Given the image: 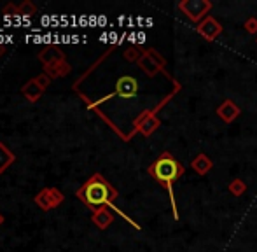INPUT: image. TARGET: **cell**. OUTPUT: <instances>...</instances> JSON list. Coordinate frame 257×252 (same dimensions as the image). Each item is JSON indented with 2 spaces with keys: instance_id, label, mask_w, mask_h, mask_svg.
<instances>
[{
  "instance_id": "6da1fadb",
  "label": "cell",
  "mask_w": 257,
  "mask_h": 252,
  "mask_svg": "<svg viewBox=\"0 0 257 252\" xmlns=\"http://www.w3.org/2000/svg\"><path fill=\"white\" fill-rule=\"evenodd\" d=\"M75 196H77L86 207L95 212L96 208H102V207L110 208L112 205H114L115 198L119 196V193L102 174H95L75 191Z\"/></svg>"
},
{
  "instance_id": "7a4b0ae2",
  "label": "cell",
  "mask_w": 257,
  "mask_h": 252,
  "mask_svg": "<svg viewBox=\"0 0 257 252\" xmlns=\"http://www.w3.org/2000/svg\"><path fill=\"white\" fill-rule=\"evenodd\" d=\"M149 175L154 179L158 184H161L163 188L168 191L170 194V201H172V210H173V217L179 219V212H177V203H175V196H173V182H177L180 177L184 175L186 168L179 163V161L173 158V154L170 153H161V156L147 168Z\"/></svg>"
},
{
  "instance_id": "3957f363",
  "label": "cell",
  "mask_w": 257,
  "mask_h": 252,
  "mask_svg": "<svg viewBox=\"0 0 257 252\" xmlns=\"http://www.w3.org/2000/svg\"><path fill=\"white\" fill-rule=\"evenodd\" d=\"M210 7H212V2L208 0H182L179 2V9L186 13V16L194 23H198L208 13Z\"/></svg>"
},
{
  "instance_id": "277c9868",
  "label": "cell",
  "mask_w": 257,
  "mask_h": 252,
  "mask_svg": "<svg viewBox=\"0 0 257 252\" xmlns=\"http://www.w3.org/2000/svg\"><path fill=\"white\" fill-rule=\"evenodd\" d=\"M137 93H139V81L133 75H122L115 82L114 93L110 96H107V98H114V96H117V98H133Z\"/></svg>"
},
{
  "instance_id": "5b68a950",
  "label": "cell",
  "mask_w": 257,
  "mask_h": 252,
  "mask_svg": "<svg viewBox=\"0 0 257 252\" xmlns=\"http://www.w3.org/2000/svg\"><path fill=\"white\" fill-rule=\"evenodd\" d=\"M156 110H158V109L146 110V112L140 114V116L135 119V123H133V124H135V130H139L142 135H146V137L153 135L156 130L159 128V124H161V121L156 117Z\"/></svg>"
},
{
  "instance_id": "8992f818",
  "label": "cell",
  "mask_w": 257,
  "mask_h": 252,
  "mask_svg": "<svg viewBox=\"0 0 257 252\" xmlns=\"http://www.w3.org/2000/svg\"><path fill=\"white\" fill-rule=\"evenodd\" d=\"M196 32L208 42H213L220 34H222V25L212 16H206L200 25H198Z\"/></svg>"
},
{
  "instance_id": "52a82bcc",
  "label": "cell",
  "mask_w": 257,
  "mask_h": 252,
  "mask_svg": "<svg viewBox=\"0 0 257 252\" xmlns=\"http://www.w3.org/2000/svg\"><path fill=\"white\" fill-rule=\"evenodd\" d=\"M240 107L233 102V100H224L219 107H217V116L224 121V123H233L238 116H240Z\"/></svg>"
},
{
  "instance_id": "ba28073f",
  "label": "cell",
  "mask_w": 257,
  "mask_h": 252,
  "mask_svg": "<svg viewBox=\"0 0 257 252\" xmlns=\"http://www.w3.org/2000/svg\"><path fill=\"white\" fill-rule=\"evenodd\" d=\"M39 60H41L44 67H48V65H56L65 60V53L61 51L58 46H48V48H44L39 53Z\"/></svg>"
},
{
  "instance_id": "9c48e42d",
  "label": "cell",
  "mask_w": 257,
  "mask_h": 252,
  "mask_svg": "<svg viewBox=\"0 0 257 252\" xmlns=\"http://www.w3.org/2000/svg\"><path fill=\"white\" fill-rule=\"evenodd\" d=\"M21 95H23L30 103H35V102H39V100L42 98V95H44V89L37 84V81H35V79H28V81L21 86Z\"/></svg>"
},
{
  "instance_id": "30bf717a",
  "label": "cell",
  "mask_w": 257,
  "mask_h": 252,
  "mask_svg": "<svg viewBox=\"0 0 257 252\" xmlns=\"http://www.w3.org/2000/svg\"><path fill=\"white\" fill-rule=\"evenodd\" d=\"M91 221L98 229H107L108 226L114 222V214H112L108 207L96 208V210L91 214Z\"/></svg>"
},
{
  "instance_id": "8fae6325",
  "label": "cell",
  "mask_w": 257,
  "mask_h": 252,
  "mask_svg": "<svg viewBox=\"0 0 257 252\" xmlns=\"http://www.w3.org/2000/svg\"><path fill=\"white\" fill-rule=\"evenodd\" d=\"M212 167H213L212 160H210L205 153H200L193 161H191V168L200 175H206L210 170H212Z\"/></svg>"
},
{
  "instance_id": "7c38bea8",
  "label": "cell",
  "mask_w": 257,
  "mask_h": 252,
  "mask_svg": "<svg viewBox=\"0 0 257 252\" xmlns=\"http://www.w3.org/2000/svg\"><path fill=\"white\" fill-rule=\"evenodd\" d=\"M72 70L70 63H67V60H63V62L56 63V65H48V67H44V74L49 75V79H58V77H65V75H68Z\"/></svg>"
},
{
  "instance_id": "4fadbf2b",
  "label": "cell",
  "mask_w": 257,
  "mask_h": 252,
  "mask_svg": "<svg viewBox=\"0 0 257 252\" xmlns=\"http://www.w3.org/2000/svg\"><path fill=\"white\" fill-rule=\"evenodd\" d=\"M16 161V154L0 140V175Z\"/></svg>"
},
{
  "instance_id": "5bb4252c",
  "label": "cell",
  "mask_w": 257,
  "mask_h": 252,
  "mask_svg": "<svg viewBox=\"0 0 257 252\" xmlns=\"http://www.w3.org/2000/svg\"><path fill=\"white\" fill-rule=\"evenodd\" d=\"M34 201H35V205H37L41 210H44V212H49V210H53V200H51V194H49V188H44V189H41L37 194L34 196Z\"/></svg>"
},
{
  "instance_id": "9a60e30c",
  "label": "cell",
  "mask_w": 257,
  "mask_h": 252,
  "mask_svg": "<svg viewBox=\"0 0 257 252\" xmlns=\"http://www.w3.org/2000/svg\"><path fill=\"white\" fill-rule=\"evenodd\" d=\"M137 65H139V67L142 68V70L146 72L147 75H151V77H153V75H156L159 70H161V68H159L158 65L153 62V58H151V56L147 55V51L142 53V56H140V60L137 62Z\"/></svg>"
},
{
  "instance_id": "2e32d148",
  "label": "cell",
  "mask_w": 257,
  "mask_h": 252,
  "mask_svg": "<svg viewBox=\"0 0 257 252\" xmlns=\"http://www.w3.org/2000/svg\"><path fill=\"white\" fill-rule=\"evenodd\" d=\"M18 13H20V16L32 18L37 14V6L30 0H23L21 4H18Z\"/></svg>"
},
{
  "instance_id": "e0dca14e",
  "label": "cell",
  "mask_w": 257,
  "mask_h": 252,
  "mask_svg": "<svg viewBox=\"0 0 257 252\" xmlns=\"http://www.w3.org/2000/svg\"><path fill=\"white\" fill-rule=\"evenodd\" d=\"M247 191V184H245L241 179H234V181H231L229 184V193L234 194V196H241V194Z\"/></svg>"
},
{
  "instance_id": "ac0fdd59",
  "label": "cell",
  "mask_w": 257,
  "mask_h": 252,
  "mask_svg": "<svg viewBox=\"0 0 257 252\" xmlns=\"http://www.w3.org/2000/svg\"><path fill=\"white\" fill-rule=\"evenodd\" d=\"M122 56H124V60H128V62H139L140 56H142V51H140L137 46H132V48H128L122 53Z\"/></svg>"
},
{
  "instance_id": "d6986e66",
  "label": "cell",
  "mask_w": 257,
  "mask_h": 252,
  "mask_svg": "<svg viewBox=\"0 0 257 252\" xmlns=\"http://www.w3.org/2000/svg\"><path fill=\"white\" fill-rule=\"evenodd\" d=\"M147 55L151 56V58H153V62L158 65L159 68H163L166 65V62H165V58H163L161 55H159L158 51H156V49H147Z\"/></svg>"
},
{
  "instance_id": "ffe728a7",
  "label": "cell",
  "mask_w": 257,
  "mask_h": 252,
  "mask_svg": "<svg viewBox=\"0 0 257 252\" xmlns=\"http://www.w3.org/2000/svg\"><path fill=\"white\" fill-rule=\"evenodd\" d=\"M2 14L4 16H20V13H18V6L16 4H6V6L2 7Z\"/></svg>"
},
{
  "instance_id": "44dd1931",
  "label": "cell",
  "mask_w": 257,
  "mask_h": 252,
  "mask_svg": "<svg viewBox=\"0 0 257 252\" xmlns=\"http://www.w3.org/2000/svg\"><path fill=\"white\" fill-rule=\"evenodd\" d=\"M34 79L37 81V84L41 86L44 91L49 88V84H51V79H49V75H46V74H39L37 77H34Z\"/></svg>"
},
{
  "instance_id": "7402d4cb",
  "label": "cell",
  "mask_w": 257,
  "mask_h": 252,
  "mask_svg": "<svg viewBox=\"0 0 257 252\" xmlns=\"http://www.w3.org/2000/svg\"><path fill=\"white\" fill-rule=\"evenodd\" d=\"M245 28H247L248 34L255 35L257 34V20L255 18H248V20L245 21Z\"/></svg>"
},
{
  "instance_id": "603a6c76",
  "label": "cell",
  "mask_w": 257,
  "mask_h": 252,
  "mask_svg": "<svg viewBox=\"0 0 257 252\" xmlns=\"http://www.w3.org/2000/svg\"><path fill=\"white\" fill-rule=\"evenodd\" d=\"M2 224H4V215L0 214V226H2Z\"/></svg>"
}]
</instances>
